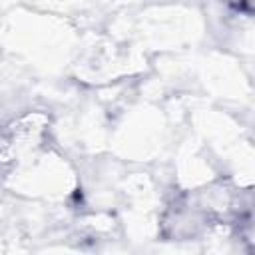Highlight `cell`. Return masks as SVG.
<instances>
[{
  "label": "cell",
  "mask_w": 255,
  "mask_h": 255,
  "mask_svg": "<svg viewBox=\"0 0 255 255\" xmlns=\"http://www.w3.org/2000/svg\"><path fill=\"white\" fill-rule=\"evenodd\" d=\"M48 120L42 114H26L10 122L0 133V161H14L24 153L34 151L46 135Z\"/></svg>",
  "instance_id": "obj_1"
},
{
  "label": "cell",
  "mask_w": 255,
  "mask_h": 255,
  "mask_svg": "<svg viewBox=\"0 0 255 255\" xmlns=\"http://www.w3.org/2000/svg\"><path fill=\"white\" fill-rule=\"evenodd\" d=\"M231 10L239 12V14H245V16H251L253 14V0H223Z\"/></svg>",
  "instance_id": "obj_2"
}]
</instances>
